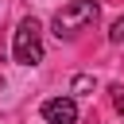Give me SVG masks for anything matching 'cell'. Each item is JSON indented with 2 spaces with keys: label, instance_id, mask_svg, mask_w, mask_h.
<instances>
[{
  "label": "cell",
  "instance_id": "1",
  "mask_svg": "<svg viewBox=\"0 0 124 124\" xmlns=\"http://www.w3.org/2000/svg\"><path fill=\"white\" fill-rule=\"evenodd\" d=\"M89 23H97V4L93 0H74L54 16V35L58 39H78Z\"/></svg>",
  "mask_w": 124,
  "mask_h": 124
},
{
  "label": "cell",
  "instance_id": "2",
  "mask_svg": "<svg viewBox=\"0 0 124 124\" xmlns=\"http://www.w3.org/2000/svg\"><path fill=\"white\" fill-rule=\"evenodd\" d=\"M12 54L23 66H39L43 62V27H39V19H19L16 39H12Z\"/></svg>",
  "mask_w": 124,
  "mask_h": 124
},
{
  "label": "cell",
  "instance_id": "3",
  "mask_svg": "<svg viewBox=\"0 0 124 124\" xmlns=\"http://www.w3.org/2000/svg\"><path fill=\"white\" fill-rule=\"evenodd\" d=\"M43 120L46 124H78L74 97H50V101H43Z\"/></svg>",
  "mask_w": 124,
  "mask_h": 124
},
{
  "label": "cell",
  "instance_id": "4",
  "mask_svg": "<svg viewBox=\"0 0 124 124\" xmlns=\"http://www.w3.org/2000/svg\"><path fill=\"white\" fill-rule=\"evenodd\" d=\"M93 85H97V81H93L89 74H78V78H74V93H89Z\"/></svg>",
  "mask_w": 124,
  "mask_h": 124
},
{
  "label": "cell",
  "instance_id": "5",
  "mask_svg": "<svg viewBox=\"0 0 124 124\" xmlns=\"http://www.w3.org/2000/svg\"><path fill=\"white\" fill-rule=\"evenodd\" d=\"M108 39H112V43H124V16H120V19L108 27Z\"/></svg>",
  "mask_w": 124,
  "mask_h": 124
},
{
  "label": "cell",
  "instance_id": "6",
  "mask_svg": "<svg viewBox=\"0 0 124 124\" xmlns=\"http://www.w3.org/2000/svg\"><path fill=\"white\" fill-rule=\"evenodd\" d=\"M112 105H116V112L124 116V85H112Z\"/></svg>",
  "mask_w": 124,
  "mask_h": 124
}]
</instances>
